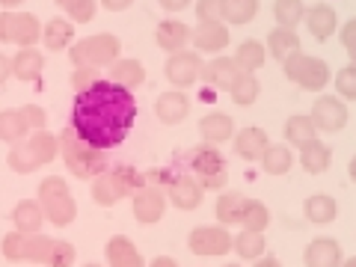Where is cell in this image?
<instances>
[{
  "instance_id": "ee69618b",
  "label": "cell",
  "mask_w": 356,
  "mask_h": 267,
  "mask_svg": "<svg viewBox=\"0 0 356 267\" xmlns=\"http://www.w3.org/2000/svg\"><path fill=\"white\" fill-rule=\"evenodd\" d=\"M336 92L344 102H356V65H344L336 72Z\"/></svg>"
},
{
  "instance_id": "ab89813d",
  "label": "cell",
  "mask_w": 356,
  "mask_h": 267,
  "mask_svg": "<svg viewBox=\"0 0 356 267\" xmlns=\"http://www.w3.org/2000/svg\"><path fill=\"white\" fill-rule=\"evenodd\" d=\"M92 199H95V205H104V208H110V205H116L119 199H122V193H119V187H116V178L110 175V170L107 172H102V175H95L92 178Z\"/></svg>"
},
{
  "instance_id": "5b68a950",
  "label": "cell",
  "mask_w": 356,
  "mask_h": 267,
  "mask_svg": "<svg viewBox=\"0 0 356 267\" xmlns=\"http://www.w3.org/2000/svg\"><path fill=\"white\" fill-rule=\"evenodd\" d=\"M184 166H187V172L202 184V191H220V187H226V161H222V154L214 146H208V143L187 152Z\"/></svg>"
},
{
  "instance_id": "e0dca14e",
  "label": "cell",
  "mask_w": 356,
  "mask_h": 267,
  "mask_svg": "<svg viewBox=\"0 0 356 267\" xmlns=\"http://www.w3.org/2000/svg\"><path fill=\"white\" fill-rule=\"evenodd\" d=\"M306 27L312 33V39H318V42H327L332 33H336L339 27V15H336V9L327 6V3H315V6H309L306 9Z\"/></svg>"
},
{
  "instance_id": "db71d44e",
  "label": "cell",
  "mask_w": 356,
  "mask_h": 267,
  "mask_svg": "<svg viewBox=\"0 0 356 267\" xmlns=\"http://www.w3.org/2000/svg\"><path fill=\"white\" fill-rule=\"evenodd\" d=\"M149 267H178V261L175 259H166V255H158V259H154Z\"/></svg>"
},
{
  "instance_id": "c3c4849f",
  "label": "cell",
  "mask_w": 356,
  "mask_h": 267,
  "mask_svg": "<svg viewBox=\"0 0 356 267\" xmlns=\"http://www.w3.org/2000/svg\"><path fill=\"white\" fill-rule=\"evenodd\" d=\"M98 81V77H95V69H77L74 72V86H77V92H83V89H89V86H92Z\"/></svg>"
},
{
  "instance_id": "3957f363",
  "label": "cell",
  "mask_w": 356,
  "mask_h": 267,
  "mask_svg": "<svg viewBox=\"0 0 356 267\" xmlns=\"http://www.w3.org/2000/svg\"><path fill=\"white\" fill-rule=\"evenodd\" d=\"M60 158L65 161V166H69V172L77 175V178H95L107 172V152L89 146V143H83L81 137L74 134V128L69 125L63 134H60Z\"/></svg>"
},
{
  "instance_id": "277c9868",
  "label": "cell",
  "mask_w": 356,
  "mask_h": 267,
  "mask_svg": "<svg viewBox=\"0 0 356 267\" xmlns=\"http://www.w3.org/2000/svg\"><path fill=\"white\" fill-rule=\"evenodd\" d=\"M54 243L57 238H48L42 232H9L0 241V252L9 261H33V264H44L51 267V255H54Z\"/></svg>"
},
{
  "instance_id": "52a82bcc",
  "label": "cell",
  "mask_w": 356,
  "mask_h": 267,
  "mask_svg": "<svg viewBox=\"0 0 356 267\" xmlns=\"http://www.w3.org/2000/svg\"><path fill=\"white\" fill-rule=\"evenodd\" d=\"M119 60V39L113 33H98L72 44V65L74 69H98Z\"/></svg>"
},
{
  "instance_id": "5bb4252c",
  "label": "cell",
  "mask_w": 356,
  "mask_h": 267,
  "mask_svg": "<svg viewBox=\"0 0 356 267\" xmlns=\"http://www.w3.org/2000/svg\"><path fill=\"white\" fill-rule=\"evenodd\" d=\"M191 42L196 54H220L229 44V27L222 21H199L191 30Z\"/></svg>"
},
{
  "instance_id": "f6af8a7d",
  "label": "cell",
  "mask_w": 356,
  "mask_h": 267,
  "mask_svg": "<svg viewBox=\"0 0 356 267\" xmlns=\"http://www.w3.org/2000/svg\"><path fill=\"white\" fill-rule=\"evenodd\" d=\"M196 18L199 21H222V0H199Z\"/></svg>"
},
{
  "instance_id": "603a6c76",
  "label": "cell",
  "mask_w": 356,
  "mask_h": 267,
  "mask_svg": "<svg viewBox=\"0 0 356 267\" xmlns=\"http://www.w3.org/2000/svg\"><path fill=\"white\" fill-rule=\"evenodd\" d=\"M107 267H143V255L131 238L116 235L107 241Z\"/></svg>"
},
{
  "instance_id": "d590c367",
  "label": "cell",
  "mask_w": 356,
  "mask_h": 267,
  "mask_svg": "<svg viewBox=\"0 0 356 267\" xmlns=\"http://www.w3.org/2000/svg\"><path fill=\"white\" fill-rule=\"evenodd\" d=\"M267 48H270L273 57L282 63L285 57H291L294 51H300V36L294 30L276 27V30H270V36H267Z\"/></svg>"
},
{
  "instance_id": "e575fe53",
  "label": "cell",
  "mask_w": 356,
  "mask_h": 267,
  "mask_svg": "<svg viewBox=\"0 0 356 267\" xmlns=\"http://www.w3.org/2000/svg\"><path fill=\"white\" fill-rule=\"evenodd\" d=\"M318 137V128H315V122H312L309 116H291L285 122V140L291 143V146H297V149H303L306 143H312Z\"/></svg>"
},
{
  "instance_id": "9f6ffc18",
  "label": "cell",
  "mask_w": 356,
  "mask_h": 267,
  "mask_svg": "<svg viewBox=\"0 0 356 267\" xmlns=\"http://www.w3.org/2000/svg\"><path fill=\"white\" fill-rule=\"evenodd\" d=\"M348 172H350V178L356 181V158H350V163H348Z\"/></svg>"
},
{
  "instance_id": "f35d334b",
  "label": "cell",
  "mask_w": 356,
  "mask_h": 267,
  "mask_svg": "<svg viewBox=\"0 0 356 267\" xmlns=\"http://www.w3.org/2000/svg\"><path fill=\"white\" fill-rule=\"evenodd\" d=\"M273 15H276V27L294 30L300 21L306 18V3H303V0H276V3H273Z\"/></svg>"
},
{
  "instance_id": "74e56055",
  "label": "cell",
  "mask_w": 356,
  "mask_h": 267,
  "mask_svg": "<svg viewBox=\"0 0 356 267\" xmlns=\"http://www.w3.org/2000/svg\"><path fill=\"white\" fill-rule=\"evenodd\" d=\"M259 13V0H222V21L226 24H250Z\"/></svg>"
},
{
  "instance_id": "f546056e",
  "label": "cell",
  "mask_w": 356,
  "mask_h": 267,
  "mask_svg": "<svg viewBox=\"0 0 356 267\" xmlns=\"http://www.w3.org/2000/svg\"><path fill=\"white\" fill-rule=\"evenodd\" d=\"M303 211H306L309 222H315V226H327V222L336 220L339 205H336V199H332V196L315 193V196H309L306 202H303Z\"/></svg>"
},
{
  "instance_id": "2e32d148",
  "label": "cell",
  "mask_w": 356,
  "mask_h": 267,
  "mask_svg": "<svg viewBox=\"0 0 356 267\" xmlns=\"http://www.w3.org/2000/svg\"><path fill=\"white\" fill-rule=\"evenodd\" d=\"M238 77V65L232 57H214L211 63H202V74H199V81H202L208 89H229L235 83Z\"/></svg>"
},
{
  "instance_id": "681fc988",
  "label": "cell",
  "mask_w": 356,
  "mask_h": 267,
  "mask_svg": "<svg viewBox=\"0 0 356 267\" xmlns=\"http://www.w3.org/2000/svg\"><path fill=\"white\" fill-rule=\"evenodd\" d=\"M9 77H13V57H6V54H0V86H3Z\"/></svg>"
},
{
  "instance_id": "44dd1931",
  "label": "cell",
  "mask_w": 356,
  "mask_h": 267,
  "mask_svg": "<svg viewBox=\"0 0 356 267\" xmlns=\"http://www.w3.org/2000/svg\"><path fill=\"white\" fill-rule=\"evenodd\" d=\"M42 72H44L42 51H36V48H21L15 57H13V77H18V81L36 83V81H42Z\"/></svg>"
},
{
  "instance_id": "ac0fdd59",
  "label": "cell",
  "mask_w": 356,
  "mask_h": 267,
  "mask_svg": "<svg viewBox=\"0 0 356 267\" xmlns=\"http://www.w3.org/2000/svg\"><path fill=\"white\" fill-rule=\"evenodd\" d=\"M306 267H341V247L332 238H315L303 252Z\"/></svg>"
},
{
  "instance_id": "816d5d0a",
  "label": "cell",
  "mask_w": 356,
  "mask_h": 267,
  "mask_svg": "<svg viewBox=\"0 0 356 267\" xmlns=\"http://www.w3.org/2000/svg\"><path fill=\"white\" fill-rule=\"evenodd\" d=\"M134 0H102V6L110 9V13H122V9H128Z\"/></svg>"
},
{
  "instance_id": "60d3db41",
  "label": "cell",
  "mask_w": 356,
  "mask_h": 267,
  "mask_svg": "<svg viewBox=\"0 0 356 267\" xmlns=\"http://www.w3.org/2000/svg\"><path fill=\"white\" fill-rule=\"evenodd\" d=\"M267 222H270V211H267V205L259 202V199H247V205H243V217H241V226L243 229H252V232H264Z\"/></svg>"
},
{
  "instance_id": "cb8c5ba5",
  "label": "cell",
  "mask_w": 356,
  "mask_h": 267,
  "mask_svg": "<svg viewBox=\"0 0 356 267\" xmlns=\"http://www.w3.org/2000/svg\"><path fill=\"white\" fill-rule=\"evenodd\" d=\"M297 158H300V166H303L309 175H321V172H327V170H330L332 152H330L327 143H321V140L315 137L312 143H306V146L300 149Z\"/></svg>"
},
{
  "instance_id": "836d02e7",
  "label": "cell",
  "mask_w": 356,
  "mask_h": 267,
  "mask_svg": "<svg viewBox=\"0 0 356 267\" xmlns=\"http://www.w3.org/2000/svg\"><path fill=\"white\" fill-rule=\"evenodd\" d=\"M30 134V128H27V122H24V113H21V107H15V110H3L0 113V140L3 143H18V140H24Z\"/></svg>"
},
{
  "instance_id": "d6986e66",
  "label": "cell",
  "mask_w": 356,
  "mask_h": 267,
  "mask_svg": "<svg viewBox=\"0 0 356 267\" xmlns=\"http://www.w3.org/2000/svg\"><path fill=\"white\" fill-rule=\"evenodd\" d=\"M154 113L163 125H178L187 113H191V98H187L181 89H170V92H163L158 98V104H154Z\"/></svg>"
},
{
  "instance_id": "9c48e42d",
  "label": "cell",
  "mask_w": 356,
  "mask_h": 267,
  "mask_svg": "<svg viewBox=\"0 0 356 267\" xmlns=\"http://www.w3.org/2000/svg\"><path fill=\"white\" fill-rule=\"evenodd\" d=\"M0 42H13L18 48H33L42 42V24L27 13H0Z\"/></svg>"
},
{
  "instance_id": "d4e9b609",
  "label": "cell",
  "mask_w": 356,
  "mask_h": 267,
  "mask_svg": "<svg viewBox=\"0 0 356 267\" xmlns=\"http://www.w3.org/2000/svg\"><path fill=\"white\" fill-rule=\"evenodd\" d=\"M267 146H270L267 134L261 128H255V125L243 128L238 134V140H235V152H238V158H243V161H259Z\"/></svg>"
},
{
  "instance_id": "7bdbcfd3",
  "label": "cell",
  "mask_w": 356,
  "mask_h": 267,
  "mask_svg": "<svg viewBox=\"0 0 356 267\" xmlns=\"http://www.w3.org/2000/svg\"><path fill=\"white\" fill-rule=\"evenodd\" d=\"M110 175L116 178V187H119V193L122 199L125 196H134L143 187V175L137 170H131V166H116V170H110Z\"/></svg>"
},
{
  "instance_id": "f907efd6",
  "label": "cell",
  "mask_w": 356,
  "mask_h": 267,
  "mask_svg": "<svg viewBox=\"0 0 356 267\" xmlns=\"http://www.w3.org/2000/svg\"><path fill=\"white\" fill-rule=\"evenodd\" d=\"M158 3L166 9V13H181V9L191 6V0H158Z\"/></svg>"
},
{
  "instance_id": "91938a15",
  "label": "cell",
  "mask_w": 356,
  "mask_h": 267,
  "mask_svg": "<svg viewBox=\"0 0 356 267\" xmlns=\"http://www.w3.org/2000/svg\"><path fill=\"white\" fill-rule=\"evenodd\" d=\"M222 267H238V264H222Z\"/></svg>"
},
{
  "instance_id": "7402d4cb",
  "label": "cell",
  "mask_w": 356,
  "mask_h": 267,
  "mask_svg": "<svg viewBox=\"0 0 356 267\" xmlns=\"http://www.w3.org/2000/svg\"><path fill=\"white\" fill-rule=\"evenodd\" d=\"M154 39H158L161 48H163V51H170V54L184 51V48H187V42H191V27H187L184 21H175V18L161 21L158 30H154Z\"/></svg>"
},
{
  "instance_id": "680465c9",
  "label": "cell",
  "mask_w": 356,
  "mask_h": 267,
  "mask_svg": "<svg viewBox=\"0 0 356 267\" xmlns=\"http://www.w3.org/2000/svg\"><path fill=\"white\" fill-rule=\"evenodd\" d=\"M83 267H102V264H83Z\"/></svg>"
},
{
  "instance_id": "7c38bea8",
  "label": "cell",
  "mask_w": 356,
  "mask_h": 267,
  "mask_svg": "<svg viewBox=\"0 0 356 267\" xmlns=\"http://www.w3.org/2000/svg\"><path fill=\"white\" fill-rule=\"evenodd\" d=\"M312 122H315L318 131L324 134H336L348 125V107H344L341 98H332V95H321L315 107H312Z\"/></svg>"
},
{
  "instance_id": "8d00e7d4",
  "label": "cell",
  "mask_w": 356,
  "mask_h": 267,
  "mask_svg": "<svg viewBox=\"0 0 356 267\" xmlns=\"http://www.w3.org/2000/svg\"><path fill=\"white\" fill-rule=\"evenodd\" d=\"M232 250H235L241 259H247V261L261 259V252H264V232L243 229L238 238H232Z\"/></svg>"
},
{
  "instance_id": "b9f144b4",
  "label": "cell",
  "mask_w": 356,
  "mask_h": 267,
  "mask_svg": "<svg viewBox=\"0 0 356 267\" xmlns=\"http://www.w3.org/2000/svg\"><path fill=\"white\" fill-rule=\"evenodd\" d=\"M65 15H72V24H89L95 18V0H57Z\"/></svg>"
},
{
  "instance_id": "30bf717a",
  "label": "cell",
  "mask_w": 356,
  "mask_h": 267,
  "mask_svg": "<svg viewBox=\"0 0 356 267\" xmlns=\"http://www.w3.org/2000/svg\"><path fill=\"white\" fill-rule=\"evenodd\" d=\"M163 74L175 89H184V86H193L202 74V57L196 51H175L170 54V60L163 65Z\"/></svg>"
},
{
  "instance_id": "4316f807",
  "label": "cell",
  "mask_w": 356,
  "mask_h": 267,
  "mask_svg": "<svg viewBox=\"0 0 356 267\" xmlns=\"http://www.w3.org/2000/svg\"><path fill=\"white\" fill-rule=\"evenodd\" d=\"M72 39H74V24L69 18H54V21H48V24L42 27V44L48 51L69 48Z\"/></svg>"
},
{
  "instance_id": "11a10c76",
  "label": "cell",
  "mask_w": 356,
  "mask_h": 267,
  "mask_svg": "<svg viewBox=\"0 0 356 267\" xmlns=\"http://www.w3.org/2000/svg\"><path fill=\"white\" fill-rule=\"evenodd\" d=\"M21 3H24V0H0V6H3V9H9V13H13L15 6H21Z\"/></svg>"
},
{
  "instance_id": "f5cc1de1",
  "label": "cell",
  "mask_w": 356,
  "mask_h": 267,
  "mask_svg": "<svg viewBox=\"0 0 356 267\" xmlns=\"http://www.w3.org/2000/svg\"><path fill=\"white\" fill-rule=\"evenodd\" d=\"M252 267H282L280 259H270V255H261V259H255Z\"/></svg>"
},
{
  "instance_id": "8992f818",
  "label": "cell",
  "mask_w": 356,
  "mask_h": 267,
  "mask_svg": "<svg viewBox=\"0 0 356 267\" xmlns=\"http://www.w3.org/2000/svg\"><path fill=\"white\" fill-rule=\"evenodd\" d=\"M39 205L54 226H69L77 217V202L69 191V184H65L60 175H51L39 184Z\"/></svg>"
},
{
  "instance_id": "7dc6e473",
  "label": "cell",
  "mask_w": 356,
  "mask_h": 267,
  "mask_svg": "<svg viewBox=\"0 0 356 267\" xmlns=\"http://www.w3.org/2000/svg\"><path fill=\"white\" fill-rule=\"evenodd\" d=\"M341 44H344V51H348L350 63L356 65V18L341 27Z\"/></svg>"
},
{
  "instance_id": "f1b7e54d",
  "label": "cell",
  "mask_w": 356,
  "mask_h": 267,
  "mask_svg": "<svg viewBox=\"0 0 356 267\" xmlns=\"http://www.w3.org/2000/svg\"><path fill=\"white\" fill-rule=\"evenodd\" d=\"M110 81L125 86V89H137L146 81V69H143L140 60H119V63H110Z\"/></svg>"
},
{
  "instance_id": "ffe728a7",
  "label": "cell",
  "mask_w": 356,
  "mask_h": 267,
  "mask_svg": "<svg viewBox=\"0 0 356 267\" xmlns=\"http://www.w3.org/2000/svg\"><path fill=\"white\" fill-rule=\"evenodd\" d=\"M199 134H202V140L208 146H220V143L232 140V134H235V119L229 113H208L199 119Z\"/></svg>"
},
{
  "instance_id": "4dcf8cb0",
  "label": "cell",
  "mask_w": 356,
  "mask_h": 267,
  "mask_svg": "<svg viewBox=\"0 0 356 267\" xmlns=\"http://www.w3.org/2000/svg\"><path fill=\"white\" fill-rule=\"evenodd\" d=\"M259 92H261V83H259V77L255 74H247V72H238L235 77V83L229 86V95H232V102L241 104V107H250L259 102Z\"/></svg>"
},
{
  "instance_id": "484cf974",
  "label": "cell",
  "mask_w": 356,
  "mask_h": 267,
  "mask_svg": "<svg viewBox=\"0 0 356 267\" xmlns=\"http://www.w3.org/2000/svg\"><path fill=\"white\" fill-rule=\"evenodd\" d=\"M44 222V211L39 205V199H21L13 208V226L18 232H39Z\"/></svg>"
},
{
  "instance_id": "8fae6325",
  "label": "cell",
  "mask_w": 356,
  "mask_h": 267,
  "mask_svg": "<svg viewBox=\"0 0 356 267\" xmlns=\"http://www.w3.org/2000/svg\"><path fill=\"white\" fill-rule=\"evenodd\" d=\"M187 247L196 255H226L232 250V235L222 226H196L187 238Z\"/></svg>"
},
{
  "instance_id": "4fadbf2b",
  "label": "cell",
  "mask_w": 356,
  "mask_h": 267,
  "mask_svg": "<svg viewBox=\"0 0 356 267\" xmlns=\"http://www.w3.org/2000/svg\"><path fill=\"white\" fill-rule=\"evenodd\" d=\"M134 202V217L143 226H152V222H161L163 220V211H166V196L152 184H143L137 193L131 196Z\"/></svg>"
},
{
  "instance_id": "ba28073f",
  "label": "cell",
  "mask_w": 356,
  "mask_h": 267,
  "mask_svg": "<svg viewBox=\"0 0 356 267\" xmlns=\"http://www.w3.org/2000/svg\"><path fill=\"white\" fill-rule=\"evenodd\" d=\"M282 69H285L288 81H294L297 86L309 89V92H321V89L330 83L327 63L318 60V57H309V54H303V51H294L291 57H285Z\"/></svg>"
},
{
  "instance_id": "bcb514c9",
  "label": "cell",
  "mask_w": 356,
  "mask_h": 267,
  "mask_svg": "<svg viewBox=\"0 0 356 267\" xmlns=\"http://www.w3.org/2000/svg\"><path fill=\"white\" fill-rule=\"evenodd\" d=\"M21 113H24V122H27V128H30V131H42V128H44V122H48V116H44V110H42V107H36V104L21 107Z\"/></svg>"
},
{
  "instance_id": "7a4b0ae2",
  "label": "cell",
  "mask_w": 356,
  "mask_h": 267,
  "mask_svg": "<svg viewBox=\"0 0 356 267\" xmlns=\"http://www.w3.org/2000/svg\"><path fill=\"white\" fill-rule=\"evenodd\" d=\"M57 154H60V140L48 128H42V131H30L24 140L13 143V149L6 154V163L13 172L30 175L42 170L44 163H51Z\"/></svg>"
},
{
  "instance_id": "6da1fadb",
  "label": "cell",
  "mask_w": 356,
  "mask_h": 267,
  "mask_svg": "<svg viewBox=\"0 0 356 267\" xmlns=\"http://www.w3.org/2000/svg\"><path fill=\"white\" fill-rule=\"evenodd\" d=\"M137 119V102L131 89L113 81H95L89 89L74 95L72 128L83 143L95 149H116Z\"/></svg>"
},
{
  "instance_id": "1f68e13d",
  "label": "cell",
  "mask_w": 356,
  "mask_h": 267,
  "mask_svg": "<svg viewBox=\"0 0 356 267\" xmlns=\"http://www.w3.org/2000/svg\"><path fill=\"white\" fill-rule=\"evenodd\" d=\"M235 65H238V72H247V74H255L264 65V48H261V42H255V39H247V42H241L238 44V51H235Z\"/></svg>"
},
{
  "instance_id": "d6a6232c",
  "label": "cell",
  "mask_w": 356,
  "mask_h": 267,
  "mask_svg": "<svg viewBox=\"0 0 356 267\" xmlns=\"http://www.w3.org/2000/svg\"><path fill=\"white\" fill-rule=\"evenodd\" d=\"M243 205H247V196H241V193H235V191L222 193V196L217 199V205H214L220 226H235V222H241Z\"/></svg>"
},
{
  "instance_id": "6f0895ef",
  "label": "cell",
  "mask_w": 356,
  "mask_h": 267,
  "mask_svg": "<svg viewBox=\"0 0 356 267\" xmlns=\"http://www.w3.org/2000/svg\"><path fill=\"white\" fill-rule=\"evenodd\" d=\"M341 267H356V255H353V259H348V261H344Z\"/></svg>"
},
{
  "instance_id": "9a60e30c",
  "label": "cell",
  "mask_w": 356,
  "mask_h": 267,
  "mask_svg": "<svg viewBox=\"0 0 356 267\" xmlns=\"http://www.w3.org/2000/svg\"><path fill=\"white\" fill-rule=\"evenodd\" d=\"M202 184L196 181L191 172H181V175H172L170 178V202L178 208V211H196L202 205Z\"/></svg>"
},
{
  "instance_id": "83f0119b",
  "label": "cell",
  "mask_w": 356,
  "mask_h": 267,
  "mask_svg": "<svg viewBox=\"0 0 356 267\" xmlns=\"http://www.w3.org/2000/svg\"><path fill=\"white\" fill-rule=\"evenodd\" d=\"M259 161H261V170H264L267 175H285V172L294 166V152L288 149L285 143H276V146L270 143Z\"/></svg>"
}]
</instances>
